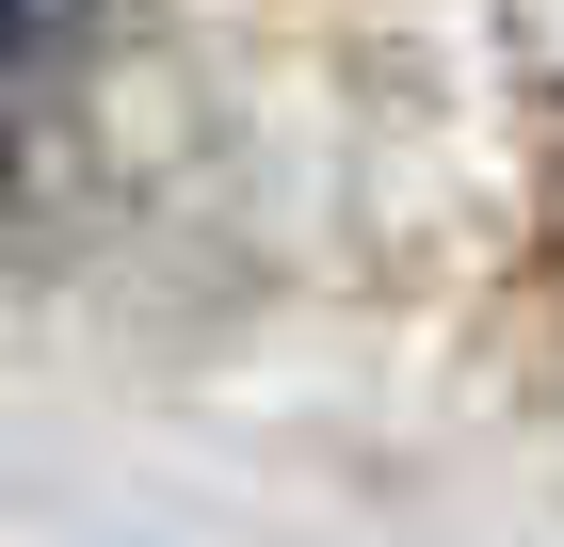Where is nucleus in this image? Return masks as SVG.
Here are the masks:
<instances>
[{"mask_svg": "<svg viewBox=\"0 0 564 547\" xmlns=\"http://www.w3.org/2000/svg\"><path fill=\"white\" fill-rule=\"evenodd\" d=\"M17 17H33V0H0V65H17Z\"/></svg>", "mask_w": 564, "mask_h": 547, "instance_id": "f257e3e1", "label": "nucleus"}]
</instances>
